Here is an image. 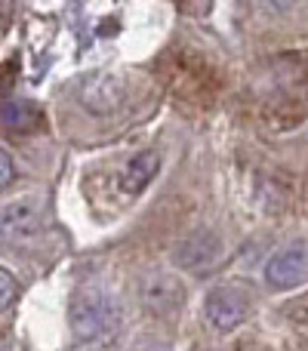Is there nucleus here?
I'll return each instance as SVG.
<instances>
[{"instance_id": "obj_4", "label": "nucleus", "mask_w": 308, "mask_h": 351, "mask_svg": "<svg viewBox=\"0 0 308 351\" xmlns=\"http://www.w3.org/2000/svg\"><path fill=\"white\" fill-rule=\"evenodd\" d=\"M265 280L274 290H293L308 284V241H293L268 259Z\"/></svg>"}, {"instance_id": "obj_10", "label": "nucleus", "mask_w": 308, "mask_h": 351, "mask_svg": "<svg viewBox=\"0 0 308 351\" xmlns=\"http://www.w3.org/2000/svg\"><path fill=\"white\" fill-rule=\"evenodd\" d=\"M136 351H169L167 346H154V342H152V346H142V348H136Z\"/></svg>"}, {"instance_id": "obj_8", "label": "nucleus", "mask_w": 308, "mask_h": 351, "mask_svg": "<svg viewBox=\"0 0 308 351\" xmlns=\"http://www.w3.org/2000/svg\"><path fill=\"white\" fill-rule=\"evenodd\" d=\"M16 296H19V284H16V278H12L6 268H0V311L3 308H10L12 302H16Z\"/></svg>"}, {"instance_id": "obj_9", "label": "nucleus", "mask_w": 308, "mask_h": 351, "mask_svg": "<svg viewBox=\"0 0 308 351\" xmlns=\"http://www.w3.org/2000/svg\"><path fill=\"white\" fill-rule=\"evenodd\" d=\"M12 179H16V164H12V158L0 148V188H6Z\"/></svg>"}, {"instance_id": "obj_7", "label": "nucleus", "mask_w": 308, "mask_h": 351, "mask_svg": "<svg viewBox=\"0 0 308 351\" xmlns=\"http://www.w3.org/2000/svg\"><path fill=\"white\" fill-rule=\"evenodd\" d=\"M37 121V111L34 105L22 102V99H10V102L0 105V123L10 130H25Z\"/></svg>"}, {"instance_id": "obj_2", "label": "nucleus", "mask_w": 308, "mask_h": 351, "mask_svg": "<svg viewBox=\"0 0 308 351\" xmlns=\"http://www.w3.org/2000/svg\"><path fill=\"white\" fill-rule=\"evenodd\" d=\"M136 293H139L142 308L157 317H173L185 305V287H182V280L173 271H163V268L142 274L139 284H136Z\"/></svg>"}, {"instance_id": "obj_3", "label": "nucleus", "mask_w": 308, "mask_h": 351, "mask_svg": "<svg viewBox=\"0 0 308 351\" xmlns=\"http://www.w3.org/2000/svg\"><path fill=\"white\" fill-rule=\"evenodd\" d=\"M250 315V293L237 284H222L216 290H210L204 302V317L210 321L213 330L228 333V330L241 327Z\"/></svg>"}, {"instance_id": "obj_5", "label": "nucleus", "mask_w": 308, "mask_h": 351, "mask_svg": "<svg viewBox=\"0 0 308 351\" xmlns=\"http://www.w3.org/2000/svg\"><path fill=\"white\" fill-rule=\"evenodd\" d=\"M40 231V219L31 200H16V204L0 206V243H19L28 241Z\"/></svg>"}, {"instance_id": "obj_6", "label": "nucleus", "mask_w": 308, "mask_h": 351, "mask_svg": "<svg viewBox=\"0 0 308 351\" xmlns=\"http://www.w3.org/2000/svg\"><path fill=\"white\" fill-rule=\"evenodd\" d=\"M157 167H161V158H157V152H139L136 158H130L127 167L121 170V179H117L121 191L127 194V197H136V194H139L142 188H145L148 182L154 179Z\"/></svg>"}, {"instance_id": "obj_1", "label": "nucleus", "mask_w": 308, "mask_h": 351, "mask_svg": "<svg viewBox=\"0 0 308 351\" xmlns=\"http://www.w3.org/2000/svg\"><path fill=\"white\" fill-rule=\"evenodd\" d=\"M68 324H71V333L80 346H99V342L115 339V330H117L115 299L108 296V290L102 284L86 280L71 296Z\"/></svg>"}]
</instances>
